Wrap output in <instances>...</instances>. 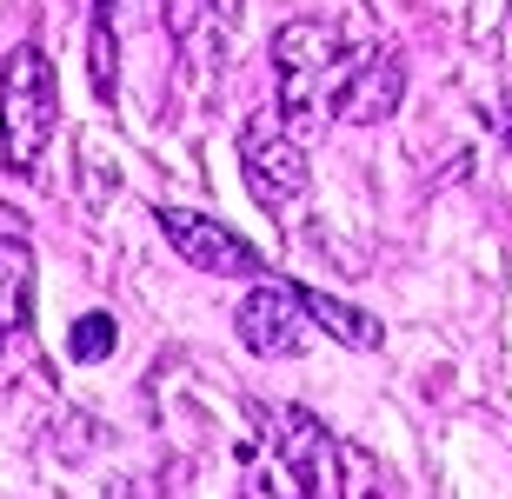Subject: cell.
I'll return each instance as SVG.
<instances>
[{
  "label": "cell",
  "mask_w": 512,
  "mask_h": 499,
  "mask_svg": "<svg viewBox=\"0 0 512 499\" xmlns=\"http://www.w3.org/2000/svg\"><path fill=\"white\" fill-rule=\"evenodd\" d=\"M34 327V247L0 233V353Z\"/></svg>",
  "instance_id": "8"
},
{
  "label": "cell",
  "mask_w": 512,
  "mask_h": 499,
  "mask_svg": "<svg viewBox=\"0 0 512 499\" xmlns=\"http://www.w3.org/2000/svg\"><path fill=\"white\" fill-rule=\"evenodd\" d=\"M233 333L247 353L260 360H300L306 340H313V313H306V293L293 280H260V287L233 307Z\"/></svg>",
  "instance_id": "5"
},
{
  "label": "cell",
  "mask_w": 512,
  "mask_h": 499,
  "mask_svg": "<svg viewBox=\"0 0 512 499\" xmlns=\"http://www.w3.org/2000/svg\"><path fill=\"white\" fill-rule=\"evenodd\" d=\"M160 220V233H167V247L187 260V267L200 273H220V280H260L266 260L253 240H240L233 227H220V220H207V213H187V207H160L153 213Z\"/></svg>",
  "instance_id": "6"
},
{
  "label": "cell",
  "mask_w": 512,
  "mask_h": 499,
  "mask_svg": "<svg viewBox=\"0 0 512 499\" xmlns=\"http://www.w3.org/2000/svg\"><path fill=\"white\" fill-rule=\"evenodd\" d=\"M240 499H306V493L286 480V466L266 446H247V486H240Z\"/></svg>",
  "instance_id": "12"
},
{
  "label": "cell",
  "mask_w": 512,
  "mask_h": 499,
  "mask_svg": "<svg viewBox=\"0 0 512 499\" xmlns=\"http://www.w3.org/2000/svg\"><path fill=\"white\" fill-rule=\"evenodd\" d=\"M260 426H266V453L286 466V480L300 486L306 499H340V440L313 413H300V406H260Z\"/></svg>",
  "instance_id": "4"
},
{
  "label": "cell",
  "mask_w": 512,
  "mask_h": 499,
  "mask_svg": "<svg viewBox=\"0 0 512 499\" xmlns=\"http://www.w3.org/2000/svg\"><path fill=\"white\" fill-rule=\"evenodd\" d=\"M366 40H346L326 20H286L273 34V74H280V120L293 134H320L340 120V100L366 67Z\"/></svg>",
  "instance_id": "1"
},
{
  "label": "cell",
  "mask_w": 512,
  "mask_h": 499,
  "mask_svg": "<svg viewBox=\"0 0 512 499\" xmlns=\"http://www.w3.org/2000/svg\"><path fill=\"white\" fill-rule=\"evenodd\" d=\"M340 499H406L393 480V466L366 446H340Z\"/></svg>",
  "instance_id": "11"
},
{
  "label": "cell",
  "mask_w": 512,
  "mask_h": 499,
  "mask_svg": "<svg viewBox=\"0 0 512 499\" xmlns=\"http://www.w3.org/2000/svg\"><path fill=\"white\" fill-rule=\"evenodd\" d=\"M87 74H94V94H100V100H114V94H120V0H94Z\"/></svg>",
  "instance_id": "10"
},
{
  "label": "cell",
  "mask_w": 512,
  "mask_h": 499,
  "mask_svg": "<svg viewBox=\"0 0 512 499\" xmlns=\"http://www.w3.org/2000/svg\"><path fill=\"white\" fill-rule=\"evenodd\" d=\"M114 340H120V327L107 320V313H80L74 333H67V353H74L80 366H100L107 353H114Z\"/></svg>",
  "instance_id": "13"
},
{
  "label": "cell",
  "mask_w": 512,
  "mask_h": 499,
  "mask_svg": "<svg viewBox=\"0 0 512 499\" xmlns=\"http://www.w3.org/2000/svg\"><path fill=\"white\" fill-rule=\"evenodd\" d=\"M54 120H60L54 60L40 54L34 40H20L14 54L0 60V160H7V173L27 180V173L47 160Z\"/></svg>",
  "instance_id": "2"
},
{
  "label": "cell",
  "mask_w": 512,
  "mask_h": 499,
  "mask_svg": "<svg viewBox=\"0 0 512 499\" xmlns=\"http://www.w3.org/2000/svg\"><path fill=\"white\" fill-rule=\"evenodd\" d=\"M399 100H406V60L393 47H373L340 100V127H380V120L399 114Z\"/></svg>",
  "instance_id": "7"
},
{
  "label": "cell",
  "mask_w": 512,
  "mask_h": 499,
  "mask_svg": "<svg viewBox=\"0 0 512 499\" xmlns=\"http://www.w3.org/2000/svg\"><path fill=\"white\" fill-rule=\"evenodd\" d=\"M506 140H512V107H506Z\"/></svg>",
  "instance_id": "14"
},
{
  "label": "cell",
  "mask_w": 512,
  "mask_h": 499,
  "mask_svg": "<svg viewBox=\"0 0 512 499\" xmlns=\"http://www.w3.org/2000/svg\"><path fill=\"white\" fill-rule=\"evenodd\" d=\"M240 173H247L253 200H260L266 213H293L306 200V180H313L306 140L293 134L280 114H253L247 127H240Z\"/></svg>",
  "instance_id": "3"
},
{
  "label": "cell",
  "mask_w": 512,
  "mask_h": 499,
  "mask_svg": "<svg viewBox=\"0 0 512 499\" xmlns=\"http://www.w3.org/2000/svg\"><path fill=\"white\" fill-rule=\"evenodd\" d=\"M300 293H306V313H313V327H320V333H333L340 346H360V353L380 346V320H373L366 307L333 300V293H313V287H300Z\"/></svg>",
  "instance_id": "9"
}]
</instances>
